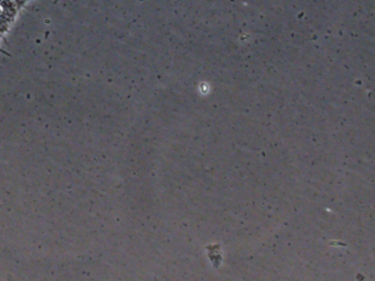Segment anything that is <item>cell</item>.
<instances>
[{"instance_id":"cell-1","label":"cell","mask_w":375,"mask_h":281,"mask_svg":"<svg viewBox=\"0 0 375 281\" xmlns=\"http://www.w3.org/2000/svg\"><path fill=\"white\" fill-rule=\"evenodd\" d=\"M2 1H3V0H0V3H1V2H2Z\"/></svg>"}]
</instances>
